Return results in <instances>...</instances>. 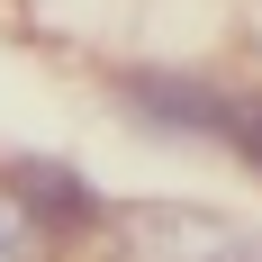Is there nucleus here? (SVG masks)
I'll return each instance as SVG.
<instances>
[{"label":"nucleus","instance_id":"f03ea898","mask_svg":"<svg viewBox=\"0 0 262 262\" xmlns=\"http://www.w3.org/2000/svg\"><path fill=\"white\" fill-rule=\"evenodd\" d=\"M0 190H9L27 208V226H46V235H91V226H108L100 190L81 181L73 163H54V154H9L0 163Z\"/></svg>","mask_w":262,"mask_h":262},{"label":"nucleus","instance_id":"f257e3e1","mask_svg":"<svg viewBox=\"0 0 262 262\" xmlns=\"http://www.w3.org/2000/svg\"><path fill=\"white\" fill-rule=\"evenodd\" d=\"M118 100L154 136H226L235 145V127H244V91H217V81L181 73V63H136V73H118Z\"/></svg>","mask_w":262,"mask_h":262},{"label":"nucleus","instance_id":"39448f33","mask_svg":"<svg viewBox=\"0 0 262 262\" xmlns=\"http://www.w3.org/2000/svg\"><path fill=\"white\" fill-rule=\"evenodd\" d=\"M208 262H262V244H253V235H235V226H226V244H217Z\"/></svg>","mask_w":262,"mask_h":262},{"label":"nucleus","instance_id":"20e7f679","mask_svg":"<svg viewBox=\"0 0 262 262\" xmlns=\"http://www.w3.org/2000/svg\"><path fill=\"white\" fill-rule=\"evenodd\" d=\"M235 154H244V163H253V172H262V91H253V100H244V127H235Z\"/></svg>","mask_w":262,"mask_h":262},{"label":"nucleus","instance_id":"7ed1b4c3","mask_svg":"<svg viewBox=\"0 0 262 262\" xmlns=\"http://www.w3.org/2000/svg\"><path fill=\"white\" fill-rule=\"evenodd\" d=\"M0 262H54V235L46 226H27V208L0 190Z\"/></svg>","mask_w":262,"mask_h":262}]
</instances>
